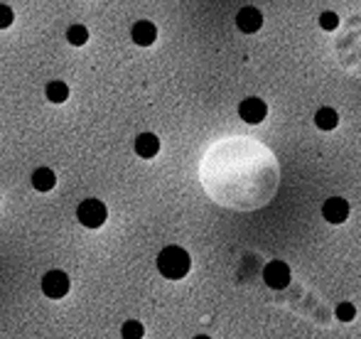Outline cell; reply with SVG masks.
<instances>
[{
	"label": "cell",
	"instance_id": "14",
	"mask_svg": "<svg viewBox=\"0 0 361 339\" xmlns=\"http://www.w3.org/2000/svg\"><path fill=\"white\" fill-rule=\"evenodd\" d=\"M121 332H123V339H143V335H145L143 325H140V322H135V320L123 322Z\"/></svg>",
	"mask_w": 361,
	"mask_h": 339
},
{
	"label": "cell",
	"instance_id": "7",
	"mask_svg": "<svg viewBox=\"0 0 361 339\" xmlns=\"http://www.w3.org/2000/svg\"><path fill=\"white\" fill-rule=\"evenodd\" d=\"M236 25H238V30H241V32L253 35V32H258V30H261L263 15L258 13L256 8H243V10H238V15H236Z\"/></svg>",
	"mask_w": 361,
	"mask_h": 339
},
{
	"label": "cell",
	"instance_id": "2",
	"mask_svg": "<svg viewBox=\"0 0 361 339\" xmlns=\"http://www.w3.org/2000/svg\"><path fill=\"white\" fill-rule=\"evenodd\" d=\"M106 216H109V209L101 199H84L76 209V219L86 229H101L106 224Z\"/></svg>",
	"mask_w": 361,
	"mask_h": 339
},
{
	"label": "cell",
	"instance_id": "9",
	"mask_svg": "<svg viewBox=\"0 0 361 339\" xmlns=\"http://www.w3.org/2000/svg\"><path fill=\"white\" fill-rule=\"evenodd\" d=\"M135 153H138L140 158H145V160L155 158V155L160 153V140H157V135L140 133L138 138H135Z\"/></svg>",
	"mask_w": 361,
	"mask_h": 339
},
{
	"label": "cell",
	"instance_id": "8",
	"mask_svg": "<svg viewBox=\"0 0 361 339\" xmlns=\"http://www.w3.org/2000/svg\"><path fill=\"white\" fill-rule=\"evenodd\" d=\"M130 35H133L135 44H140V47H150L157 37V27L152 23H147V20H140V23L133 25V32Z\"/></svg>",
	"mask_w": 361,
	"mask_h": 339
},
{
	"label": "cell",
	"instance_id": "11",
	"mask_svg": "<svg viewBox=\"0 0 361 339\" xmlns=\"http://www.w3.org/2000/svg\"><path fill=\"white\" fill-rule=\"evenodd\" d=\"M314 123H317L319 130H332L337 128L339 123V116L334 109H319L317 113H314Z\"/></svg>",
	"mask_w": 361,
	"mask_h": 339
},
{
	"label": "cell",
	"instance_id": "5",
	"mask_svg": "<svg viewBox=\"0 0 361 339\" xmlns=\"http://www.w3.org/2000/svg\"><path fill=\"white\" fill-rule=\"evenodd\" d=\"M238 116H241L246 123L258 125V123H263V118L268 116V106L263 104L261 99H256V96H248V99H243L241 104H238Z\"/></svg>",
	"mask_w": 361,
	"mask_h": 339
},
{
	"label": "cell",
	"instance_id": "1",
	"mask_svg": "<svg viewBox=\"0 0 361 339\" xmlns=\"http://www.w3.org/2000/svg\"><path fill=\"white\" fill-rule=\"evenodd\" d=\"M190 254H187L185 249H180V246H167V249L160 251V256H157V268H160V273L167 278V281H180V278H185L187 273H190Z\"/></svg>",
	"mask_w": 361,
	"mask_h": 339
},
{
	"label": "cell",
	"instance_id": "3",
	"mask_svg": "<svg viewBox=\"0 0 361 339\" xmlns=\"http://www.w3.org/2000/svg\"><path fill=\"white\" fill-rule=\"evenodd\" d=\"M42 292L52 300H59L69 292V276L64 271H49L42 278Z\"/></svg>",
	"mask_w": 361,
	"mask_h": 339
},
{
	"label": "cell",
	"instance_id": "10",
	"mask_svg": "<svg viewBox=\"0 0 361 339\" xmlns=\"http://www.w3.org/2000/svg\"><path fill=\"white\" fill-rule=\"evenodd\" d=\"M54 182H57V177H54V172L49 170V168H39V170H35V175H32V187L37 192H49L54 187Z\"/></svg>",
	"mask_w": 361,
	"mask_h": 339
},
{
	"label": "cell",
	"instance_id": "4",
	"mask_svg": "<svg viewBox=\"0 0 361 339\" xmlns=\"http://www.w3.org/2000/svg\"><path fill=\"white\" fill-rule=\"evenodd\" d=\"M263 281H266V285L273 288V290H283V288H288V283H290L288 263L271 261L266 268H263Z\"/></svg>",
	"mask_w": 361,
	"mask_h": 339
},
{
	"label": "cell",
	"instance_id": "12",
	"mask_svg": "<svg viewBox=\"0 0 361 339\" xmlns=\"http://www.w3.org/2000/svg\"><path fill=\"white\" fill-rule=\"evenodd\" d=\"M44 94H47V99L52 101V104H64V101L69 99V86L64 82H49Z\"/></svg>",
	"mask_w": 361,
	"mask_h": 339
},
{
	"label": "cell",
	"instance_id": "16",
	"mask_svg": "<svg viewBox=\"0 0 361 339\" xmlns=\"http://www.w3.org/2000/svg\"><path fill=\"white\" fill-rule=\"evenodd\" d=\"M337 25H339V18L334 13H322V15H319V27L327 30V32L337 30Z\"/></svg>",
	"mask_w": 361,
	"mask_h": 339
},
{
	"label": "cell",
	"instance_id": "18",
	"mask_svg": "<svg viewBox=\"0 0 361 339\" xmlns=\"http://www.w3.org/2000/svg\"><path fill=\"white\" fill-rule=\"evenodd\" d=\"M195 339H209V337H207V335H200V337H195Z\"/></svg>",
	"mask_w": 361,
	"mask_h": 339
},
{
	"label": "cell",
	"instance_id": "6",
	"mask_svg": "<svg viewBox=\"0 0 361 339\" xmlns=\"http://www.w3.org/2000/svg\"><path fill=\"white\" fill-rule=\"evenodd\" d=\"M322 214L329 224H344L349 216V202L342 199V197H332L322 204Z\"/></svg>",
	"mask_w": 361,
	"mask_h": 339
},
{
	"label": "cell",
	"instance_id": "15",
	"mask_svg": "<svg viewBox=\"0 0 361 339\" xmlns=\"http://www.w3.org/2000/svg\"><path fill=\"white\" fill-rule=\"evenodd\" d=\"M354 315H357V307H354L352 302H342V305H337V320L352 322Z\"/></svg>",
	"mask_w": 361,
	"mask_h": 339
},
{
	"label": "cell",
	"instance_id": "13",
	"mask_svg": "<svg viewBox=\"0 0 361 339\" xmlns=\"http://www.w3.org/2000/svg\"><path fill=\"white\" fill-rule=\"evenodd\" d=\"M67 39L74 47H81V44L89 42V30H86L84 25H72V27L67 30Z\"/></svg>",
	"mask_w": 361,
	"mask_h": 339
},
{
	"label": "cell",
	"instance_id": "17",
	"mask_svg": "<svg viewBox=\"0 0 361 339\" xmlns=\"http://www.w3.org/2000/svg\"><path fill=\"white\" fill-rule=\"evenodd\" d=\"M13 25V10H10V5H0V30L10 27Z\"/></svg>",
	"mask_w": 361,
	"mask_h": 339
}]
</instances>
